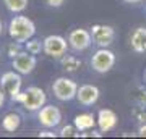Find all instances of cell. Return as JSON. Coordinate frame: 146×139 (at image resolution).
<instances>
[{"mask_svg": "<svg viewBox=\"0 0 146 139\" xmlns=\"http://www.w3.org/2000/svg\"><path fill=\"white\" fill-rule=\"evenodd\" d=\"M8 34L16 42H26L36 34V24L28 16H15L8 24Z\"/></svg>", "mask_w": 146, "mask_h": 139, "instance_id": "obj_1", "label": "cell"}, {"mask_svg": "<svg viewBox=\"0 0 146 139\" xmlns=\"http://www.w3.org/2000/svg\"><path fill=\"white\" fill-rule=\"evenodd\" d=\"M46 100H47V96L44 92V89L37 88V86H31L28 88L26 91H21L15 99L13 102H18L21 103L23 107L29 110V112H36L39 108H42L46 105Z\"/></svg>", "mask_w": 146, "mask_h": 139, "instance_id": "obj_2", "label": "cell"}, {"mask_svg": "<svg viewBox=\"0 0 146 139\" xmlns=\"http://www.w3.org/2000/svg\"><path fill=\"white\" fill-rule=\"evenodd\" d=\"M52 92L54 96L62 100V102H68V100H73L76 97V92H78V86L76 82L68 79V78H57L52 84Z\"/></svg>", "mask_w": 146, "mask_h": 139, "instance_id": "obj_3", "label": "cell"}, {"mask_svg": "<svg viewBox=\"0 0 146 139\" xmlns=\"http://www.w3.org/2000/svg\"><path fill=\"white\" fill-rule=\"evenodd\" d=\"M114 65H115V55L107 47H101L99 50L94 52L93 58H91V68L96 73H101V74L110 71Z\"/></svg>", "mask_w": 146, "mask_h": 139, "instance_id": "obj_4", "label": "cell"}, {"mask_svg": "<svg viewBox=\"0 0 146 139\" xmlns=\"http://www.w3.org/2000/svg\"><path fill=\"white\" fill-rule=\"evenodd\" d=\"M42 42H44V53L52 58H62L67 53V49L70 45L67 39L58 34H50Z\"/></svg>", "mask_w": 146, "mask_h": 139, "instance_id": "obj_5", "label": "cell"}, {"mask_svg": "<svg viewBox=\"0 0 146 139\" xmlns=\"http://www.w3.org/2000/svg\"><path fill=\"white\" fill-rule=\"evenodd\" d=\"M91 37L96 45L109 47L115 39V31L109 24H93L91 26Z\"/></svg>", "mask_w": 146, "mask_h": 139, "instance_id": "obj_6", "label": "cell"}, {"mask_svg": "<svg viewBox=\"0 0 146 139\" xmlns=\"http://www.w3.org/2000/svg\"><path fill=\"white\" fill-rule=\"evenodd\" d=\"M0 86L5 91V94L10 96V99H13L21 92V76L18 71H7L2 74L0 78Z\"/></svg>", "mask_w": 146, "mask_h": 139, "instance_id": "obj_7", "label": "cell"}, {"mask_svg": "<svg viewBox=\"0 0 146 139\" xmlns=\"http://www.w3.org/2000/svg\"><path fill=\"white\" fill-rule=\"evenodd\" d=\"M68 44H70V47H72L73 50H76V52L86 50V49L93 44L91 31H86L83 28L73 29V31L68 34Z\"/></svg>", "mask_w": 146, "mask_h": 139, "instance_id": "obj_8", "label": "cell"}, {"mask_svg": "<svg viewBox=\"0 0 146 139\" xmlns=\"http://www.w3.org/2000/svg\"><path fill=\"white\" fill-rule=\"evenodd\" d=\"M37 120L44 128H55L62 121V113L55 105H44L42 108H39Z\"/></svg>", "mask_w": 146, "mask_h": 139, "instance_id": "obj_9", "label": "cell"}, {"mask_svg": "<svg viewBox=\"0 0 146 139\" xmlns=\"http://www.w3.org/2000/svg\"><path fill=\"white\" fill-rule=\"evenodd\" d=\"M11 65L15 68V71H18L20 74H29L34 71V68L37 65L36 57L29 53V52H20L15 58H11Z\"/></svg>", "mask_w": 146, "mask_h": 139, "instance_id": "obj_10", "label": "cell"}, {"mask_svg": "<svg viewBox=\"0 0 146 139\" xmlns=\"http://www.w3.org/2000/svg\"><path fill=\"white\" fill-rule=\"evenodd\" d=\"M99 88L98 86H93V84H84V86H80L78 92H76V99L78 102L84 107H89V105H94V103L99 100Z\"/></svg>", "mask_w": 146, "mask_h": 139, "instance_id": "obj_11", "label": "cell"}, {"mask_svg": "<svg viewBox=\"0 0 146 139\" xmlns=\"http://www.w3.org/2000/svg\"><path fill=\"white\" fill-rule=\"evenodd\" d=\"M117 113L110 108H101L98 112V126H99V131L102 133H107L110 129H114L117 126Z\"/></svg>", "mask_w": 146, "mask_h": 139, "instance_id": "obj_12", "label": "cell"}, {"mask_svg": "<svg viewBox=\"0 0 146 139\" xmlns=\"http://www.w3.org/2000/svg\"><path fill=\"white\" fill-rule=\"evenodd\" d=\"M130 47L136 53L146 52V28H136L130 36Z\"/></svg>", "mask_w": 146, "mask_h": 139, "instance_id": "obj_13", "label": "cell"}, {"mask_svg": "<svg viewBox=\"0 0 146 139\" xmlns=\"http://www.w3.org/2000/svg\"><path fill=\"white\" fill-rule=\"evenodd\" d=\"M96 123H98V118H96L93 113H80V115L75 117V120H73V125L76 126V129H78L80 133L93 129Z\"/></svg>", "mask_w": 146, "mask_h": 139, "instance_id": "obj_14", "label": "cell"}, {"mask_svg": "<svg viewBox=\"0 0 146 139\" xmlns=\"http://www.w3.org/2000/svg\"><path fill=\"white\" fill-rule=\"evenodd\" d=\"M20 125H21V118H20V115L15 113V112L7 113L3 117V120H2V128L5 129V131H8V133L16 131V129L20 128Z\"/></svg>", "mask_w": 146, "mask_h": 139, "instance_id": "obj_15", "label": "cell"}, {"mask_svg": "<svg viewBox=\"0 0 146 139\" xmlns=\"http://www.w3.org/2000/svg\"><path fill=\"white\" fill-rule=\"evenodd\" d=\"M60 63H62L63 70L68 71V73H75L81 68V62H80L76 57H73V55H63V57L60 58Z\"/></svg>", "mask_w": 146, "mask_h": 139, "instance_id": "obj_16", "label": "cell"}, {"mask_svg": "<svg viewBox=\"0 0 146 139\" xmlns=\"http://www.w3.org/2000/svg\"><path fill=\"white\" fill-rule=\"evenodd\" d=\"M7 10L11 13H21L23 10H26L28 0H3Z\"/></svg>", "mask_w": 146, "mask_h": 139, "instance_id": "obj_17", "label": "cell"}, {"mask_svg": "<svg viewBox=\"0 0 146 139\" xmlns=\"http://www.w3.org/2000/svg\"><path fill=\"white\" fill-rule=\"evenodd\" d=\"M25 49H26L29 53H33V55H37V53H41V52H44V42L37 41V39H29V41L25 42Z\"/></svg>", "mask_w": 146, "mask_h": 139, "instance_id": "obj_18", "label": "cell"}, {"mask_svg": "<svg viewBox=\"0 0 146 139\" xmlns=\"http://www.w3.org/2000/svg\"><path fill=\"white\" fill-rule=\"evenodd\" d=\"M133 118L136 121H140V123H146V105H138V107L133 108Z\"/></svg>", "mask_w": 146, "mask_h": 139, "instance_id": "obj_19", "label": "cell"}, {"mask_svg": "<svg viewBox=\"0 0 146 139\" xmlns=\"http://www.w3.org/2000/svg\"><path fill=\"white\" fill-rule=\"evenodd\" d=\"M76 131H78V129H76L75 125H67V126H63V128L60 129L58 136H60V138H73V136H78Z\"/></svg>", "mask_w": 146, "mask_h": 139, "instance_id": "obj_20", "label": "cell"}, {"mask_svg": "<svg viewBox=\"0 0 146 139\" xmlns=\"http://www.w3.org/2000/svg\"><path fill=\"white\" fill-rule=\"evenodd\" d=\"M21 52V47H20V44H18V42H11L10 45L7 47V55H8V57L10 58H15L16 55H18V53H20Z\"/></svg>", "mask_w": 146, "mask_h": 139, "instance_id": "obj_21", "label": "cell"}, {"mask_svg": "<svg viewBox=\"0 0 146 139\" xmlns=\"http://www.w3.org/2000/svg\"><path fill=\"white\" fill-rule=\"evenodd\" d=\"M133 97H135V100L138 102V105H146V89L138 88L136 89V94Z\"/></svg>", "mask_w": 146, "mask_h": 139, "instance_id": "obj_22", "label": "cell"}, {"mask_svg": "<svg viewBox=\"0 0 146 139\" xmlns=\"http://www.w3.org/2000/svg\"><path fill=\"white\" fill-rule=\"evenodd\" d=\"M49 7H52V8H58V7H62L63 5V2L65 0H44Z\"/></svg>", "mask_w": 146, "mask_h": 139, "instance_id": "obj_23", "label": "cell"}, {"mask_svg": "<svg viewBox=\"0 0 146 139\" xmlns=\"http://www.w3.org/2000/svg\"><path fill=\"white\" fill-rule=\"evenodd\" d=\"M81 138H101L102 136V131H91V133H83V134H80Z\"/></svg>", "mask_w": 146, "mask_h": 139, "instance_id": "obj_24", "label": "cell"}, {"mask_svg": "<svg viewBox=\"0 0 146 139\" xmlns=\"http://www.w3.org/2000/svg\"><path fill=\"white\" fill-rule=\"evenodd\" d=\"M39 138H57V134L52 133V131H47V129H44V131H41V133H39Z\"/></svg>", "mask_w": 146, "mask_h": 139, "instance_id": "obj_25", "label": "cell"}, {"mask_svg": "<svg viewBox=\"0 0 146 139\" xmlns=\"http://www.w3.org/2000/svg\"><path fill=\"white\" fill-rule=\"evenodd\" d=\"M136 136H140V138H146V123H143L140 128H138V134H136Z\"/></svg>", "mask_w": 146, "mask_h": 139, "instance_id": "obj_26", "label": "cell"}, {"mask_svg": "<svg viewBox=\"0 0 146 139\" xmlns=\"http://www.w3.org/2000/svg\"><path fill=\"white\" fill-rule=\"evenodd\" d=\"M3 102H5V91H3V89H0V107L3 105Z\"/></svg>", "mask_w": 146, "mask_h": 139, "instance_id": "obj_27", "label": "cell"}, {"mask_svg": "<svg viewBox=\"0 0 146 139\" xmlns=\"http://www.w3.org/2000/svg\"><path fill=\"white\" fill-rule=\"evenodd\" d=\"M123 2H127V3H140L141 0H123Z\"/></svg>", "mask_w": 146, "mask_h": 139, "instance_id": "obj_28", "label": "cell"}, {"mask_svg": "<svg viewBox=\"0 0 146 139\" xmlns=\"http://www.w3.org/2000/svg\"><path fill=\"white\" fill-rule=\"evenodd\" d=\"M0 32H2V21H0Z\"/></svg>", "mask_w": 146, "mask_h": 139, "instance_id": "obj_29", "label": "cell"}]
</instances>
